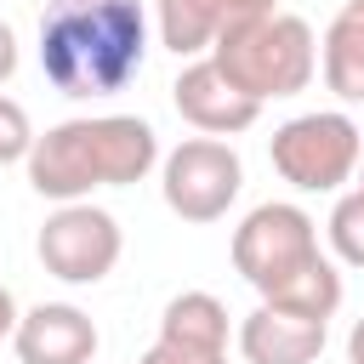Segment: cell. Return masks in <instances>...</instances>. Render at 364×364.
<instances>
[{
	"label": "cell",
	"instance_id": "6da1fadb",
	"mask_svg": "<svg viewBox=\"0 0 364 364\" xmlns=\"http://www.w3.org/2000/svg\"><path fill=\"white\" fill-rule=\"evenodd\" d=\"M148 11L142 0H46L40 68L63 97H114L142 74Z\"/></svg>",
	"mask_w": 364,
	"mask_h": 364
},
{
	"label": "cell",
	"instance_id": "7a4b0ae2",
	"mask_svg": "<svg viewBox=\"0 0 364 364\" xmlns=\"http://www.w3.org/2000/svg\"><path fill=\"white\" fill-rule=\"evenodd\" d=\"M28 188L40 199H85L91 188H131L159 165V136L136 114L63 119L28 148Z\"/></svg>",
	"mask_w": 364,
	"mask_h": 364
},
{
	"label": "cell",
	"instance_id": "3957f363",
	"mask_svg": "<svg viewBox=\"0 0 364 364\" xmlns=\"http://www.w3.org/2000/svg\"><path fill=\"white\" fill-rule=\"evenodd\" d=\"M210 63L256 102L267 97H296L313 85L318 74V40L307 28V17L296 11H262V17H245V23H228L216 28L210 40Z\"/></svg>",
	"mask_w": 364,
	"mask_h": 364
},
{
	"label": "cell",
	"instance_id": "277c9868",
	"mask_svg": "<svg viewBox=\"0 0 364 364\" xmlns=\"http://www.w3.org/2000/svg\"><path fill=\"white\" fill-rule=\"evenodd\" d=\"M273 154V171L301 188V193H336L341 182H353L358 171V154H364V136L347 114L336 108H318V114H296L273 131L267 142Z\"/></svg>",
	"mask_w": 364,
	"mask_h": 364
},
{
	"label": "cell",
	"instance_id": "5b68a950",
	"mask_svg": "<svg viewBox=\"0 0 364 364\" xmlns=\"http://www.w3.org/2000/svg\"><path fill=\"white\" fill-rule=\"evenodd\" d=\"M318 250V228L301 205H284V199H267L256 205L239 228H233V267L245 273V284L256 296H273L290 273H301Z\"/></svg>",
	"mask_w": 364,
	"mask_h": 364
},
{
	"label": "cell",
	"instance_id": "8992f818",
	"mask_svg": "<svg viewBox=\"0 0 364 364\" xmlns=\"http://www.w3.org/2000/svg\"><path fill=\"white\" fill-rule=\"evenodd\" d=\"M159 188H165V205L182 222H222L228 205L245 188V165H239L233 142H222V136H188V142H176L165 154Z\"/></svg>",
	"mask_w": 364,
	"mask_h": 364
},
{
	"label": "cell",
	"instance_id": "52a82bcc",
	"mask_svg": "<svg viewBox=\"0 0 364 364\" xmlns=\"http://www.w3.org/2000/svg\"><path fill=\"white\" fill-rule=\"evenodd\" d=\"M34 250H40V262H46L51 279H63V284H97V279L114 273L125 239H119V222L108 210L85 205V199H68V205H57L46 216Z\"/></svg>",
	"mask_w": 364,
	"mask_h": 364
},
{
	"label": "cell",
	"instance_id": "ba28073f",
	"mask_svg": "<svg viewBox=\"0 0 364 364\" xmlns=\"http://www.w3.org/2000/svg\"><path fill=\"white\" fill-rule=\"evenodd\" d=\"M171 102H176V114H182L193 131H205V136H239V131H250L256 114H262V102L245 97L210 57H193V63L176 74Z\"/></svg>",
	"mask_w": 364,
	"mask_h": 364
},
{
	"label": "cell",
	"instance_id": "9c48e42d",
	"mask_svg": "<svg viewBox=\"0 0 364 364\" xmlns=\"http://www.w3.org/2000/svg\"><path fill=\"white\" fill-rule=\"evenodd\" d=\"M11 347L23 364H91L97 358V324L74 301H40L17 313Z\"/></svg>",
	"mask_w": 364,
	"mask_h": 364
},
{
	"label": "cell",
	"instance_id": "30bf717a",
	"mask_svg": "<svg viewBox=\"0 0 364 364\" xmlns=\"http://www.w3.org/2000/svg\"><path fill=\"white\" fill-rule=\"evenodd\" d=\"M324 336H330V318H307V313L262 301L239 324V353L245 364H313L324 353Z\"/></svg>",
	"mask_w": 364,
	"mask_h": 364
},
{
	"label": "cell",
	"instance_id": "8fae6325",
	"mask_svg": "<svg viewBox=\"0 0 364 364\" xmlns=\"http://www.w3.org/2000/svg\"><path fill=\"white\" fill-rule=\"evenodd\" d=\"M318 63H324V85L341 102H364V0H347L324 40H318Z\"/></svg>",
	"mask_w": 364,
	"mask_h": 364
},
{
	"label": "cell",
	"instance_id": "7c38bea8",
	"mask_svg": "<svg viewBox=\"0 0 364 364\" xmlns=\"http://www.w3.org/2000/svg\"><path fill=\"white\" fill-rule=\"evenodd\" d=\"M159 336H176V341L222 347V353H228V307H222L210 290H182V296L165 301V313H159Z\"/></svg>",
	"mask_w": 364,
	"mask_h": 364
},
{
	"label": "cell",
	"instance_id": "4fadbf2b",
	"mask_svg": "<svg viewBox=\"0 0 364 364\" xmlns=\"http://www.w3.org/2000/svg\"><path fill=\"white\" fill-rule=\"evenodd\" d=\"M154 23H159V46L176 57H199L216 40V6L210 0H154Z\"/></svg>",
	"mask_w": 364,
	"mask_h": 364
},
{
	"label": "cell",
	"instance_id": "5bb4252c",
	"mask_svg": "<svg viewBox=\"0 0 364 364\" xmlns=\"http://www.w3.org/2000/svg\"><path fill=\"white\" fill-rule=\"evenodd\" d=\"M262 301L290 307V313H307V318H330V313L341 307V273H336L330 256H313L301 273H290V279H284L273 296H262Z\"/></svg>",
	"mask_w": 364,
	"mask_h": 364
},
{
	"label": "cell",
	"instance_id": "9a60e30c",
	"mask_svg": "<svg viewBox=\"0 0 364 364\" xmlns=\"http://www.w3.org/2000/svg\"><path fill=\"white\" fill-rule=\"evenodd\" d=\"M330 250L347 267H364V188L336 199V210H330Z\"/></svg>",
	"mask_w": 364,
	"mask_h": 364
},
{
	"label": "cell",
	"instance_id": "2e32d148",
	"mask_svg": "<svg viewBox=\"0 0 364 364\" xmlns=\"http://www.w3.org/2000/svg\"><path fill=\"white\" fill-rule=\"evenodd\" d=\"M28 148H34L28 108H23V102H11V97H0V165H17V159H28Z\"/></svg>",
	"mask_w": 364,
	"mask_h": 364
},
{
	"label": "cell",
	"instance_id": "e0dca14e",
	"mask_svg": "<svg viewBox=\"0 0 364 364\" xmlns=\"http://www.w3.org/2000/svg\"><path fill=\"white\" fill-rule=\"evenodd\" d=\"M136 364H228L222 347H193V341H176V336H159Z\"/></svg>",
	"mask_w": 364,
	"mask_h": 364
},
{
	"label": "cell",
	"instance_id": "ac0fdd59",
	"mask_svg": "<svg viewBox=\"0 0 364 364\" xmlns=\"http://www.w3.org/2000/svg\"><path fill=\"white\" fill-rule=\"evenodd\" d=\"M216 6V23L228 28V23H245V17H262V11H273V0H210Z\"/></svg>",
	"mask_w": 364,
	"mask_h": 364
},
{
	"label": "cell",
	"instance_id": "d6986e66",
	"mask_svg": "<svg viewBox=\"0 0 364 364\" xmlns=\"http://www.w3.org/2000/svg\"><path fill=\"white\" fill-rule=\"evenodd\" d=\"M17 74V34H11V23H0V80H11Z\"/></svg>",
	"mask_w": 364,
	"mask_h": 364
},
{
	"label": "cell",
	"instance_id": "ffe728a7",
	"mask_svg": "<svg viewBox=\"0 0 364 364\" xmlns=\"http://www.w3.org/2000/svg\"><path fill=\"white\" fill-rule=\"evenodd\" d=\"M11 330H17V296L0 284V336H11Z\"/></svg>",
	"mask_w": 364,
	"mask_h": 364
},
{
	"label": "cell",
	"instance_id": "44dd1931",
	"mask_svg": "<svg viewBox=\"0 0 364 364\" xmlns=\"http://www.w3.org/2000/svg\"><path fill=\"white\" fill-rule=\"evenodd\" d=\"M347 364H364V318L347 330Z\"/></svg>",
	"mask_w": 364,
	"mask_h": 364
},
{
	"label": "cell",
	"instance_id": "7402d4cb",
	"mask_svg": "<svg viewBox=\"0 0 364 364\" xmlns=\"http://www.w3.org/2000/svg\"><path fill=\"white\" fill-rule=\"evenodd\" d=\"M358 188H364V154H358Z\"/></svg>",
	"mask_w": 364,
	"mask_h": 364
}]
</instances>
